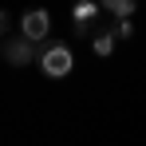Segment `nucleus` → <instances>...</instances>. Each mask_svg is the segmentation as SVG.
I'll list each match as a JSON object with an SVG mask.
<instances>
[{
	"label": "nucleus",
	"mask_w": 146,
	"mask_h": 146,
	"mask_svg": "<svg viewBox=\"0 0 146 146\" xmlns=\"http://www.w3.org/2000/svg\"><path fill=\"white\" fill-rule=\"evenodd\" d=\"M4 59H8L12 67H24V63H36L40 55H36V51H32V44L20 36V40H4Z\"/></svg>",
	"instance_id": "7ed1b4c3"
},
{
	"label": "nucleus",
	"mask_w": 146,
	"mask_h": 146,
	"mask_svg": "<svg viewBox=\"0 0 146 146\" xmlns=\"http://www.w3.org/2000/svg\"><path fill=\"white\" fill-rule=\"evenodd\" d=\"M4 24H8V16H4V12H0V36H4Z\"/></svg>",
	"instance_id": "6e6552de"
},
{
	"label": "nucleus",
	"mask_w": 146,
	"mask_h": 146,
	"mask_svg": "<svg viewBox=\"0 0 146 146\" xmlns=\"http://www.w3.org/2000/svg\"><path fill=\"white\" fill-rule=\"evenodd\" d=\"M36 67L48 75V79H63V75H71V67H75V55H71V48H67V44L51 40V44H44L40 59H36Z\"/></svg>",
	"instance_id": "f257e3e1"
},
{
	"label": "nucleus",
	"mask_w": 146,
	"mask_h": 146,
	"mask_svg": "<svg viewBox=\"0 0 146 146\" xmlns=\"http://www.w3.org/2000/svg\"><path fill=\"white\" fill-rule=\"evenodd\" d=\"M111 36H115V40H130V36H134V24H130V20H119V24L111 28Z\"/></svg>",
	"instance_id": "0eeeda50"
},
{
	"label": "nucleus",
	"mask_w": 146,
	"mask_h": 146,
	"mask_svg": "<svg viewBox=\"0 0 146 146\" xmlns=\"http://www.w3.org/2000/svg\"><path fill=\"white\" fill-rule=\"evenodd\" d=\"M99 12H103V4H91V0H83V4H75V8H71L75 32H79V36H87V32H91V24L99 20Z\"/></svg>",
	"instance_id": "20e7f679"
},
{
	"label": "nucleus",
	"mask_w": 146,
	"mask_h": 146,
	"mask_svg": "<svg viewBox=\"0 0 146 146\" xmlns=\"http://www.w3.org/2000/svg\"><path fill=\"white\" fill-rule=\"evenodd\" d=\"M115 44H119V40H115L111 32H99V36H95V55L111 59V55H115Z\"/></svg>",
	"instance_id": "423d86ee"
},
{
	"label": "nucleus",
	"mask_w": 146,
	"mask_h": 146,
	"mask_svg": "<svg viewBox=\"0 0 146 146\" xmlns=\"http://www.w3.org/2000/svg\"><path fill=\"white\" fill-rule=\"evenodd\" d=\"M103 12H111V16H119V20H130V16L138 12V4H134V0H107Z\"/></svg>",
	"instance_id": "39448f33"
},
{
	"label": "nucleus",
	"mask_w": 146,
	"mask_h": 146,
	"mask_svg": "<svg viewBox=\"0 0 146 146\" xmlns=\"http://www.w3.org/2000/svg\"><path fill=\"white\" fill-rule=\"evenodd\" d=\"M20 36H24L28 44L48 40V36H51V12H44V8H32V12H24V20H20Z\"/></svg>",
	"instance_id": "f03ea898"
}]
</instances>
